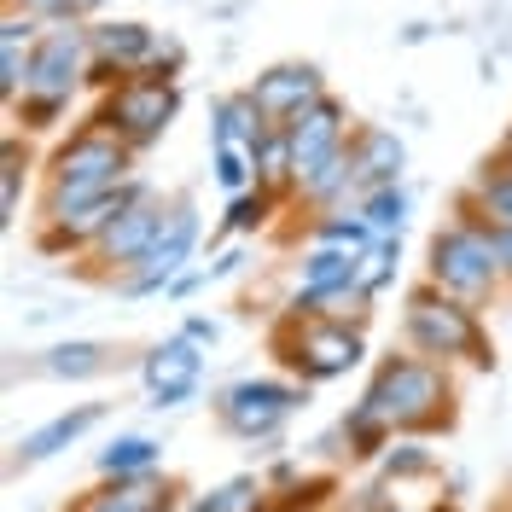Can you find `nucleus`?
<instances>
[{"label":"nucleus","instance_id":"nucleus-1","mask_svg":"<svg viewBox=\"0 0 512 512\" xmlns=\"http://www.w3.org/2000/svg\"><path fill=\"white\" fill-rule=\"evenodd\" d=\"M443 396H448V379L431 361H384L373 390L361 396L355 419H373L384 431H396V425H431V419L443 414Z\"/></svg>","mask_w":512,"mask_h":512},{"label":"nucleus","instance_id":"nucleus-2","mask_svg":"<svg viewBox=\"0 0 512 512\" xmlns=\"http://www.w3.org/2000/svg\"><path fill=\"white\" fill-rule=\"evenodd\" d=\"M501 280V262H495V239L478 222H454L431 239V286L460 297V303H478L489 297Z\"/></svg>","mask_w":512,"mask_h":512},{"label":"nucleus","instance_id":"nucleus-3","mask_svg":"<svg viewBox=\"0 0 512 512\" xmlns=\"http://www.w3.org/2000/svg\"><path fill=\"white\" fill-rule=\"evenodd\" d=\"M175 111H181L175 82H158V76H128L123 88H111V94H105V105H99L94 123L105 128V134H117L128 152H134V146H152L163 128H169Z\"/></svg>","mask_w":512,"mask_h":512},{"label":"nucleus","instance_id":"nucleus-4","mask_svg":"<svg viewBox=\"0 0 512 512\" xmlns=\"http://www.w3.org/2000/svg\"><path fill=\"white\" fill-rule=\"evenodd\" d=\"M408 338L419 344V355H472L478 367L489 361L472 309H466L460 297L437 291V286H425V291L408 297Z\"/></svg>","mask_w":512,"mask_h":512},{"label":"nucleus","instance_id":"nucleus-5","mask_svg":"<svg viewBox=\"0 0 512 512\" xmlns=\"http://www.w3.org/2000/svg\"><path fill=\"white\" fill-rule=\"evenodd\" d=\"M128 175V146L105 128H82L70 146H59L53 158V187H76V192H117Z\"/></svg>","mask_w":512,"mask_h":512},{"label":"nucleus","instance_id":"nucleus-6","mask_svg":"<svg viewBox=\"0 0 512 512\" xmlns=\"http://www.w3.org/2000/svg\"><path fill=\"white\" fill-rule=\"evenodd\" d=\"M88 64H94V41H88V30H76V24L47 30L30 47V94L70 99L76 94V82L88 76Z\"/></svg>","mask_w":512,"mask_h":512},{"label":"nucleus","instance_id":"nucleus-7","mask_svg":"<svg viewBox=\"0 0 512 512\" xmlns=\"http://www.w3.org/2000/svg\"><path fill=\"white\" fill-rule=\"evenodd\" d=\"M192 245H198V210H192V204H175V210H169V222H163V233L152 239V251L134 262L128 291H134V297H146V291L175 286V274H181V262L192 256Z\"/></svg>","mask_w":512,"mask_h":512},{"label":"nucleus","instance_id":"nucleus-8","mask_svg":"<svg viewBox=\"0 0 512 512\" xmlns=\"http://www.w3.org/2000/svg\"><path fill=\"white\" fill-rule=\"evenodd\" d=\"M286 140H291V181L303 187L320 163H332L338 152H344V105H338L332 94L315 99V105L286 128Z\"/></svg>","mask_w":512,"mask_h":512},{"label":"nucleus","instance_id":"nucleus-9","mask_svg":"<svg viewBox=\"0 0 512 512\" xmlns=\"http://www.w3.org/2000/svg\"><path fill=\"white\" fill-rule=\"evenodd\" d=\"M251 99H256V111H262L274 128H291L315 99H326V82H320L315 64H274V70L256 76Z\"/></svg>","mask_w":512,"mask_h":512},{"label":"nucleus","instance_id":"nucleus-10","mask_svg":"<svg viewBox=\"0 0 512 512\" xmlns=\"http://www.w3.org/2000/svg\"><path fill=\"white\" fill-rule=\"evenodd\" d=\"M286 361L303 379H338V373H350L355 361H361V332L338 326V320H315V326H303L291 338Z\"/></svg>","mask_w":512,"mask_h":512},{"label":"nucleus","instance_id":"nucleus-11","mask_svg":"<svg viewBox=\"0 0 512 512\" xmlns=\"http://www.w3.org/2000/svg\"><path fill=\"white\" fill-rule=\"evenodd\" d=\"M297 402H303V390H291V384L245 379V384H233V390L222 396V419L239 431V437H268Z\"/></svg>","mask_w":512,"mask_h":512},{"label":"nucleus","instance_id":"nucleus-12","mask_svg":"<svg viewBox=\"0 0 512 512\" xmlns=\"http://www.w3.org/2000/svg\"><path fill=\"white\" fill-rule=\"evenodd\" d=\"M198 344L192 338H169L158 350L146 355V390H152V408H181L192 390H198Z\"/></svg>","mask_w":512,"mask_h":512},{"label":"nucleus","instance_id":"nucleus-13","mask_svg":"<svg viewBox=\"0 0 512 512\" xmlns=\"http://www.w3.org/2000/svg\"><path fill=\"white\" fill-rule=\"evenodd\" d=\"M163 222H169V210H163V204H152V198H140L128 216H117V222L99 233V256H105V262H128V268H134L140 256L152 251V239L163 233Z\"/></svg>","mask_w":512,"mask_h":512},{"label":"nucleus","instance_id":"nucleus-14","mask_svg":"<svg viewBox=\"0 0 512 512\" xmlns=\"http://www.w3.org/2000/svg\"><path fill=\"white\" fill-rule=\"evenodd\" d=\"M88 41H94V59H105L111 70H123V76L152 70V59L163 53L158 35L146 30V24H134V18H123V24H94Z\"/></svg>","mask_w":512,"mask_h":512},{"label":"nucleus","instance_id":"nucleus-15","mask_svg":"<svg viewBox=\"0 0 512 512\" xmlns=\"http://www.w3.org/2000/svg\"><path fill=\"white\" fill-rule=\"evenodd\" d=\"M402 140L390 134V128H361L350 140V163H355V187H367V198L384 187H396V175H402Z\"/></svg>","mask_w":512,"mask_h":512},{"label":"nucleus","instance_id":"nucleus-16","mask_svg":"<svg viewBox=\"0 0 512 512\" xmlns=\"http://www.w3.org/2000/svg\"><path fill=\"white\" fill-rule=\"evenodd\" d=\"M268 117L256 111V99L251 94H227V99H216V146H245L251 152L256 140L268 134Z\"/></svg>","mask_w":512,"mask_h":512},{"label":"nucleus","instance_id":"nucleus-17","mask_svg":"<svg viewBox=\"0 0 512 512\" xmlns=\"http://www.w3.org/2000/svg\"><path fill=\"white\" fill-rule=\"evenodd\" d=\"M94 419H99V408H94V402H88V408H76V414L47 419L41 431H30V437L18 443V454H24V460H47V454H59V448H70V443H76V437H82V431H88Z\"/></svg>","mask_w":512,"mask_h":512},{"label":"nucleus","instance_id":"nucleus-18","mask_svg":"<svg viewBox=\"0 0 512 512\" xmlns=\"http://www.w3.org/2000/svg\"><path fill=\"white\" fill-rule=\"evenodd\" d=\"M152 466H158V443L152 437H117L99 454V472H111V478H134V472H152Z\"/></svg>","mask_w":512,"mask_h":512},{"label":"nucleus","instance_id":"nucleus-19","mask_svg":"<svg viewBox=\"0 0 512 512\" xmlns=\"http://www.w3.org/2000/svg\"><path fill=\"white\" fill-rule=\"evenodd\" d=\"M251 169H256V181H262V187L286 181V175H291V140H286V128H268V134L256 140V146H251Z\"/></svg>","mask_w":512,"mask_h":512},{"label":"nucleus","instance_id":"nucleus-20","mask_svg":"<svg viewBox=\"0 0 512 512\" xmlns=\"http://www.w3.org/2000/svg\"><path fill=\"white\" fill-rule=\"evenodd\" d=\"M390 274H396V239H373L367 251L355 256V291L361 297H373Z\"/></svg>","mask_w":512,"mask_h":512},{"label":"nucleus","instance_id":"nucleus-21","mask_svg":"<svg viewBox=\"0 0 512 512\" xmlns=\"http://www.w3.org/2000/svg\"><path fill=\"white\" fill-rule=\"evenodd\" d=\"M478 204L483 216H489V227H512V169H483L478 175Z\"/></svg>","mask_w":512,"mask_h":512},{"label":"nucleus","instance_id":"nucleus-22","mask_svg":"<svg viewBox=\"0 0 512 512\" xmlns=\"http://www.w3.org/2000/svg\"><path fill=\"white\" fill-rule=\"evenodd\" d=\"M402 216H408V192L402 187H384L361 204V222L373 227V239H390V233L402 227Z\"/></svg>","mask_w":512,"mask_h":512},{"label":"nucleus","instance_id":"nucleus-23","mask_svg":"<svg viewBox=\"0 0 512 512\" xmlns=\"http://www.w3.org/2000/svg\"><path fill=\"white\" fill-rule=\"evenodd\" d=\"M41 367H47L53 379H88V373L105 367V350H99V344H59Z\"/></svg>","mask_w":512,"mask_h":512},{"label":"nucleus","instance_id":"nucleus-24","mask_svg":"<svg viewBox=\"0 0 512 512\" xmlns=\"http://www.w3.org/2000/svg\"><path fill=\"white\" fill-rule=\"evenodd\" d=\"M315 233H320V245H332V251H355V256L373 245V227L361 222V216H332V222H320Z\"/></svg>","mask_w":512,"mask_h":512},{"label":"nucleus","instance_id":"nucleus-25","mask_svg":"<svg viewBox=\"0 0 512 512\" xmlns=\"http://www.w3.org/2000/svg\"><path fill=\"white\" fill-rule=\"evenodd\" d=\"M12 12H24V18H35V24H76L82 12H88V0H12Z\"/></svg>","mask_w":512,"mask_h":512},{"label":"nucleus","instance_id":"nucleus-26","mask_svg":"<svg viewBox=\"0 0 512 512\" xmlns=\"http://www.w3.org/2000/svg\"><path fill=\"white\" fill-rule=\"evenodd\" d=\"M18 192H24V158H18V140H6V158H0V222L18 216Z\"/></svg>","mask_w":512,"mask_h":512},{"label":"nucleus","instance_id":"nucleus-27","mask_svg":"<svg viewBox=\"0 0 512 512\" xmlns=\"http://www.w3.org/2000/svg\"><path fill=\"white\" fill-rule=\"evenodd\" d=\"M251 152L245 146H216V181H222L227 192H245V181H251Z\"/></svg>","mask_w":512,"mask_h":512},{"label":"nucleus","instance_id":"nucleus-28","mask_svg":"<svg viewBox=\"0 0 512 512\" xmlns=\"http://www.w3.org/2000/svg\"><path fill=\"white\" fill-rule=\"evenodd\" d=\"M12 111H18V123H24V128H53V117H64V111H70V99L24 94L18 105H12Z\"/></svg>","mask_w":512,"mask_h":512},{"label":"nucleus","instance_id":"nucleus-29","mask_svg":"<svg viewBox=\"0 0 512 512\" xmlns=\"http://www.w3.org/2000/svg\"><path fill=\"white\" fill-rule=\"evenodd\" d=\"M384 472H390V478H414V472H431V454H425L419 443H402V448H390V454H384Z\"/></svg>","mask_w":512,"mask_h":512},{"label":"nucleus","instance_id":"nucleus-30","mask_svg":"<svg viewBox=\"0 0 512 512\" xmlns=\"http://www.w3.org/2000/svg\"><path fill=\"white\" fill-rule=\"evenodd\" d=\"M262 216H268V198H262V192H239V198H233V210H227V227H233V233H245V227H256Z\"/></svg>","mask_w":512,"mask_h":512},{"label":"nucleus","instance_id":"nucleus-31","mask_svg":"<svg viewBox=\"0 0 512 512\" xmlns=\"http://www.w3.org/2000/svg\"><path fill=\"white\" fill-rule=\"evenodd\" d=\"M41 35H35V18H24V12H6L0 18V47H35Z\"/></svg>","mask_w":512,"mask_h":512},{"label":"nucleus","instance_id":"nucleus-32","mask_svg":"<svg viewBox=\"0 0 512 512\" xmlns=\"http://www.w3.org/2000/svg\"><path fill=\"white\" fill-rule=\"evenodd\" d=\"M140 495H152V489H128V495H117V489H111L94 512H146V501H140Z\"/></svg>","mask_w":512,"mask_h":512},{"label":"nucleus","instance_id":"nucleus-33","mask_svg":"<svg viewBox=\"0 0 512 512\" xmlns=\"http://www.w3.org/2000/svg\"><path fill=\"white\" fill-rule=\"evenodd\" d=\"M489 239H495V262H501V274L512 280V227H489Z\"/></svg>","mask_w":512,"mask_h":512},{"label":"nucleus","instance_id":"nucleus-34","mask_svg":"<svg viewBox=\"0 0 512 512\" xmlns=\"http://www.w3.org/2000/svg\"><path fill=\"white\" fill-rule=\"evenodd\" d=\"M187 338L192 344H216V326L210 320H187Z\"/></svg>","mask_w":512,"mask_h":512},{"label":"nucleus","instance_id":"nucleus-35","mask_svg":"<svg viewBox=\"0 0 512 512\" xmlns=\"http://www.w3.org/2000/svg\"><path fill=\"white\" fill-rule=\"evenodd\" d=\"M501 169H512V128H507V146H501Z\"/></svg>","mask_w":512,"mask_h":512}]
</instances>
